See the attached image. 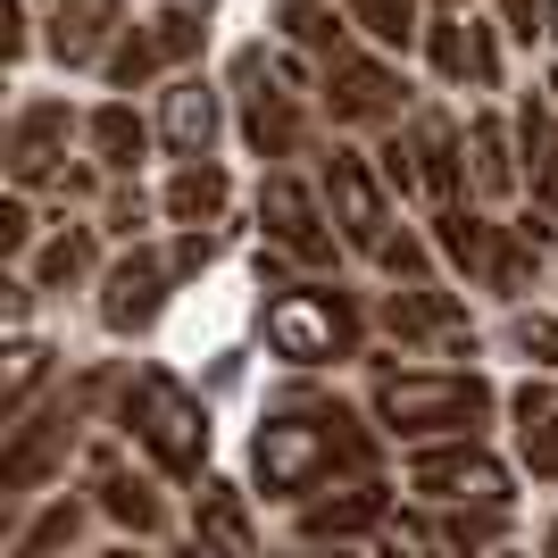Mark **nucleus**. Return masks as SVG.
Returning <instances> with one entry per match:
<instances>
[{
  "label": "nucleus",
  "mask_w": 558,
  "mask_h": 558,
  "mask_svg": "<svg viewBox=\"0 0 558 558\" xmlns=\"http://www.w3.org/2000/svg\"><path fill=\"white\" fill-rule=\"evenodd\" d=\"M384 442H375V425L333 392H283L251 434V484L267 500H317L333 484H367Z\"/></svg>",
  "instance_id": "f257e3e1"
},
{
  "label": "nucleus",
  "mask_w": 558,
  "mask_h": 558,
  "mask_svg": "<svg viewBox=\"0 0 558 558\" xmlns=\"http://www.w3.org/2000/svg\"><path fill=\"white\" fill-rule=\"evenodd\" d=\"M375 384H367V417L392 434V442L425 450V442H459V434H475L484 442L492 409H500V392H492L484 367H400V359H367Z\"/></svg>",
  "instance_id": "f03ea898"
},
{
  "label": "nucleus",
  "mask_w": 558,
  "mask_h": 558,
  "mask_svg": "<svg viewBox=\"0 0 558 558\" xmlns=\"http://www.w3.org/2000/svg\"><path fill=\"white\" fill-rule=\"evenodd\" d=\"M117 434L159 466L167 484H201L209 475V409L192 384H175L167 367H134L117 392Z\"/></svg>",
  "instance_id": "7ed1b4c3"
},
{
  "label": "nucleus",
  "mask_w": 558,
  "mask_h": 558,
  "mask_svg": "<svg viewBox=\"0 0 558 558\" xmlns=\"http://www.w3.org/2000/svg\"><path fill=\"white\" fill-rule=\"evenodd\" d=\"M258 333L283 367H342V359H367V308L350 301L342 283H283L276 301L258 308Z\"/></svg>",
  "instance_id": "20e7f679"
},
{
  "label": "nucleus",
  "mask_w": 558,
  "mask_h": 558,
  "mask_svg": "<svg viewBox=\"0 0 558 558\" xmlns=\"http://www.w3.org/2000/svg\"><path fill=\"white\" fill-rule=\"evenodd\" d=\"M317 100H326V117L342 134H392V125H409V75L375 43L333 50L326 68H317Z\"/></svg>",
  "instance_id": "39448f33"
},
{
  "label": "nucleus",
  "mask_w": 558,
  "mask_h": 558,
  "mask_svg": "<svg viewBox=\"0 0 558 558\" xmlns=\"http://www.w3.org/2000/svg\"><path fill=\"white\" fill-rule=\"evenodd\" d=\"M258 226H267V251H283L292 267H308V276H326L333 258L350 251L342 226H333L326 192L301 184L292 167H267V184H258Z\"/></svg>",
  "instance_id": "423d86ee"
},
{
  "label": "nucleus",
  "mask_w": 558,
  "mask_h": 558,
  "mask_svg": "<svg viewBox=\"0 0 558 558\" xmlns=\"http://www.w3.org/2000/svg\"><path fill=\"white\" fill-rule=\"evenodd\" d=\"M242 142H251L267 167H283V159H301L308 142H317V117H308V93L301 84H283L276 75V59L267 50H242Z\"/></svg>",
  "instance_id": "0eeeda50"
},
{
  "label": "nucleus",
  "mask_w": 558,
  "mask_h": 558,
  "mask_svg": "<svg viewBox=\"0 0 558 558\" xmlns=\"http://www.w3.org/2000/svg\"><path fill=\"white\" fill-rule=\"evenodd\" d=\"M317 192H326L333 226H342V242H350L359 258H375L384 242H392V184L375 175V150L333 142L326 159H317Z\"/></svg>",
  "instance_id": "6e6552de"
},
{
  "label": "nucleus",
  "mask_w": 558,
  "mask_h": 558,
  "mask_svg": "<svg viewBox=\"0 0 558 558\" xmlns=\"http://www.w3.org/2000/svg\"><path fill=\"white\" fill-rule=\"evenodd\" d=\"M409 484L434 500V509H517L509 492V466L492 459L475 434H459V442H425L409 450Z\"/></svg>",
  "instance_id": "1a4fd4ad"
},
{
  "label": "nucleus",
  "mask_w": 558,
  "mask_h": 558,
  "mask_svg": "<svg viewBox=\"0 0 558 558\" xmlns=\"http://www.w3.org/2000/svg\"><path fill=\"white\" fill-rule=\"evenodd\" d=\"M375 326L392 333L409 359L417 350H442V359H475V326H466V301L442 292V283H392L375 301Z\"/></svg>",
  "instance_id": "9d476101"
},
{
  "label": "nucleus",
  "mask_w": 558,
  "mask_h": 558,
  "mask_svg": "<svg viewBox=\"0 0 558 558\" xmlns=\"http://www.w3.org/2000/svg\"><path fill=\"white\" fill-rule=\"evenodd\" d=\"M84 409L75 400H59V409H25L17 425H9V450H0V492H43L50 475H68V459H75V442H84Z\"/></svg>",
  "instance_id": "9b49d317"
},
{
  "label": "nucleus",
  "mask_w": 558,
  "mask_h": 558,
  "mask_svg": "<svg viewBox=\"0 0 558 558\" xmlns=\"http://www.w3.org/2000/svg\"><path fill=\"white\" fill-rule=\"evenodd\" d=\"M75 134H84V117L68 100H50V93L17 100V117H9V192H59Z\"/></svg>",
  "instance_id": "f8f14e48"
},
{
  "label": "nucleus",
  "mask_w": 558,
  "mask_h": 558,
  "mask_svg": "<svg viewBox=\"0 0 558 558\" xmlns=\"http://www.w3.org/2000/svg\"><path fill=\"white\" fill-rule=\"evenodd\" d=\"M175 251H159V242H134V251L109 258V276H100V326L125 342V333H150L159 326L167 292H175Z\"/></svg>",
  "instance_id": "ddd939ff"
},
{
  "label": "nucleus",
  "mask_w": 558,
  "mask_h": 558,
  "mask_svg": "<svg viewBox=\"0 0 558 558\" xmlns=\"http://www.w3.org/2000/svg\"><path fill=\"white\" fill-rule=\"evenodd\" d=\"M84 475H93V509L109 517L125 542H159L167 534V500L150 475H134V466H117V442H100L93 459H84Z\"/></svg>",
  "instance_id": "4468645a"
},
{
  "label": "nucleus",
  "mask_w": 558,
  "mask_h": 558,
  "mask_svg": "<svg viewBox=\"0 0 558 558\" xmlns=\"http://www.w3.org/2000/svg\"><path fill=\"white\" fill-rule=\"evenodd\" d=\"M384 517H392V492L375 484H333V492H317V500H301V542L308 550H333V542H367V534H384Z\"/></svg>",
  "instance_id": "2eb2a0df"
},
{
  "label": "nucleus",
  "mask_w": 558,
  "mask_h": 558,
  "mask_svg": "<svg viewBox=\"0 0 558 558\" xmlns=\"http://www.w3.org/2000/svg\"><path fill=\"white\" fill-rule=\"evenodd\" d=\"M217 134H226V100H217L209 75H167L159 93V142L175 159H209Z\"/></svg>",
  "instance_id": "dca6fc26"
},
{
  "label": "nucleus",
  "mask_w": 558,
  "mask_h": 558,
  "mask_svg": "<svg viewBox=\"0 0 558 558\" xmlns=\"http://www.w3.org/2000/svg\"><path fill=\"white\" fill-rule=\"evenodd\" d=\"M192 550L201 558H258V525H251V492L226 475H201L192 492Z\"/></svg>",
  "instance_id": "f3484780"
},
{
  "label": "nucleus",
  "mask_w": 558,
  "mask_h": 558,
  "mask_svg": "<svg viewBox=\"0 0 558 558\" xmlns=\"http://www.w3.org/2000/svg\"><path fill=\"white\" fill-rule=\"evenodd\" d=\"M125 25H134V17H125V0H59V9H50L43 50L59 59V68H100Z\"/></svg>",
  "instance_id": "a211bd4d"
},
{
  "label": "nucleus",
  "mask_w": 558,
  "mask_h": 558,
  "mask_svg": "<svg viewBox=\"0 0 558 558\" xmlns=\"http://www.w3.org/2000/svg\"><path fill=\"white\" fill-rule=\"evenodd\" d=\"M550 251H558V217H542V209L509 217V226L492 233V267H484L492 301H525V292H534V276H542V258H550Z\"/></svg>",
  "instance_id": "6ab92c4d"
},
{
  "label": "nucleus",
  "mask_w": 558,
  "mask_h": 558,
  "mask_svg": "<svg viewBox=\"0 0 558 558\" xmlns=\"http://www.w3.org/2000/svg\"><path fill=\"white\" fill-rule=\"evenodd\" d=\"M409 142H417V167H425V192H434V209L466 201L475 184V167H466V134L450 109H409Z\"/></svg>",
  "instance_id": "aec40b11"
},
{
  "label": "nucleus",
  "mask_w": 558,
  "mask_h": 558,
  "mask_svg": "<svg viewBox=\"0 0 558 558\" xmlns=\"http://www.w3.org/2000/svg\"><path fill=\"white\" fill-rule=\"evenodd\" d=\"M517 159H525V192H534V209L558 217V100L550 93L517 100Z\"/></svg>",
  "instance_id": "412c9836"
},
{
  "label": "nucleus",
  "mask_w": 558,
  "mask_h": 558,
  "mask_svg": "<svg viewBox=\"0 0 558 558\" xmlns=\"http://www.w3.org/2000/svg\"><path fill=\"white\" fill-rule=\"evenodd\" d=\"M150 134H159V125H142L134 100H100V109H84V159L109 167V175H134L142 150H150Z\"/></svg>",
  "instance_id": "4be33fe9"
},
{
  "label": "nucleus",
  "mask_w": 558,
  "mask_h": 558,
  "mask_svg": "<svg viewBox=\"0 0 558 558\" xmlns=\"http://www.w3.org/2000/svg\"><path fill=\"white\" fill-rule=\"evenodd\" d=\"M226 201H233V175L217 159H175V175H167V192H159V209H167V226H217L226 217Z\"/></svg>",
  "instance_id": "5701e85b"
},
{
  "label": "nucleus",
  "mask_w": 558,
  "mask_h": 558,
  "mask_svg": "<svg viewBox=\"0 0 558 558\" xmlns=\"http://www.w3.org/2000/svg\"><path fill=\"white\" fill-rule=\"evenodd\" d=\"M509 417H517V459L558 484V392L542 384V375H525V384L509 392Z\"/></svg>",
  "instance_id": "b1692460"
},
{
  "label": "nucleus",
  "mask_w": 558,
  "mask_h": 558,
  "mask_svg": "<svg viewBox=\"0 0 558 558\" xmlns=\"http://www.w3.org/2000/svg\"><path fill=\"white\" fill-rule=\"evenodd\" d=\"M466 159H475V192L484 201H509V192H525V159H517V125H500V117H475L466 125Z\"/></svg>",
  "instance_id": "393cba45"
},
{
  "label": "nucleus",
  "mask_w": 558,
  "mask_h": 558,
  "mask_svg": "<svg viewBox=\"0 0 558 558\" xmlns=\"http://www.w3.org/2000/svg\"><path fill=\"white\" fill-rule=\"evenodd\" d=\"M93 267H100V226H50V242L34 251V283L43 292H75V283H93Z\"/></svg>",
  "instance_id": "a878e982"
},
{
  "label": "nucleus",
  "mask_w": 558,
  "mask_h": 558,
  "mask_svg": "<svg viewBox=\"0 0 558 558\" xmlns=\"http://www.w3.org/2000/svg\"><path fill=\"white\" fill-rule=\"evenodd\" d=\"M276 25H283V50H308L317 68L333 50H350V9H333V0H283Z\"/></svg>",
  "instance_id": "bb28decb"
},
{
  "label": "nucleus",
  "mask_w": 558,
  "mask_h": 558,
  "mask_svg": "<svg viewBox=\"0 0 558 558\" xmlns=\"http://www.w3.org/2000/svg\"><path fill=\"white\" fill-rule=\"evenodd\" d=\"M342 9H350V25H359L384 59H409V50L425 43V17H434V9H417V0H342Z\"/></svg>",
  "instance_id": "cd10ccee"
},
{
  "label": "nucleus",
  "mask_w": 558,
  "mask_h": 558,
  "mask_svg": "<svg viewBox=\"0 0 558 558\" xmlns=\"http://www.w3.org/2000/svg\"><path fill=\"white\" fill-rule=\"evenodd\" d=\"M492 233H500V226H492L484 209H466V201L434 209V251H442L459 276H475V283H484V267H492Z\"/></svg>",
  "instance_id": "c85d7f7f"
},
{
  "label": "nucleus",
  "mask_w": 558,
  "mask_h": 558,
  "mask_svg": "<svg viewBox=\"0 0 558 558\" xmlns=\"http://www.w3.org/2000/svg\"><path fill=\"white\" fill-rule=\"evenodd\" d=\"M84 500H68V492H59V500H43V509L25 517L17 525V542H9V558H59V550H75V542H84Z\"/></svg>",
  "instance_id": "c756f323"
},
{
  "label": "nucleus",
  "mask_w": 558,
  "mask_h": 558,
  "mask_svg": "<svg viewBox=\"0 0 558 558\" xmlns=\"http://www.w3.org/2000/svg\"><path fill=\"white\" fill-rule=\"evenodd\" d=\"M142 25H150L159 59L184 75V59H201V34H209V0H167L159 17H142Z\"/></svg>",
  "instance_id": "7c9ffc66"
},
{
  "label": "nucleus",
  "mask_w": 558,
  "mask_h": 558,
  "mask_svg": "<svg viewBox=\"0 0 558 558\" xmlns=\"http://www.w3.org/2000/svg\"><path fill=\"white\" fill-rule=\"evenodd\" d=\"M434 525H442L450 558H492V550H509V509H434Z\"/></svg>",
  "instance_id": "2f4dec72"
},
{
  "label": "nucleus",
  "mask_w": 558,
  "mask_h": 558,
  "mask_svg": "<svg viewBox=\"0 0 558 558\" xmlns=\"http://www.w3.org/2000/svg\"><path fill=\"white\" fill-rule=\"evenodd\" d=\"M50 384V342H34V333H17L9 342V384H0V417L17 425L25 409H34V392Z\"/></svg>",
  "instance_id": "473e14b6"
},
{
  "label": "nucleus",
  "mask_w": 558,
  "mask_h": 558,
  "mask_svg": "<svg viewBox=\"0 0 558 558\" xmlns=\"http://www.w3.org/2000/svg\"><path fill=\"white\" fill-rule=\"evenodd\" d=\"M159 68H167V59H159V43H150V25H125L117 50L100 59V84H109V93H142Z\"/></svg>",
  "instance_id": "72a5a7b5"
},
{
  "label": "nucleus",
  "mask_w": 558,
  "mask_h": 558,
  "mask_svg": "<svg viewBox=\"0 0 558 558\" xmlns=\"http://www.w3.org/2000/svg\"><path fill=\"white\" fill-rule=\"evenodd\" d=\"M375 558H450V542H442V525L425 509H392L384 534H375Z\"/></svg>",
  "instance_id": "f704fd0d"
},
{
  "label": "nucleus",
  "mask_w": 558,
  "mask_h": 558,
  "mask_svg": "<svg viewBox=\"0 0 558 558\" xmlns=\"http://www.w3.org/2000/svg\"><path fill=\"white\" fill-rule=\"evenodd\" d=\"M425 59H434L442 84H466V17L459 9H434V17H425Z\"/></svg>",
  "instance_id": "c9c22d12"
},
{
  "label": "nucleus",
  "mask_w": 558,
  "mask_h": 558,
  "mask_svg": "<svg viewBox=\"0 0 558 558\" xmlns=\"http://www.w3.org/2000/svg\"><path fill=\"white\" fill-rule=\"evenodd\" d=\"M142 226H150V201H142V192L125 184V175H109V201H100V233H117V242L134 251V242H142Z\"/></svg>",
  "instance_id": "e433bc0d"
},
{
  "label": "nucleus",
  "mask_w": 558,
  "mask_h": 558,
  "mask_svg": "<svg viewBox=\"0 0 558 558\" xmlns=\"http://www.w3.org/2000/svg\"><path fill=\"white\" fill-rule=\"evenodd\" d=\"M375 175L392 192H425V167H417V142H409V125H392V134L375 142Z\"/></svg>",
  "instance_id": "4c0bfd02"
},
{
  "label": "nucleus",
  "mask_w": 558,
  "mask_h": 558,
  "mask_svg": "<svg viewBox=\"0 0 558 558\" xmlns=\"http://www.w3.org/2000/svg\"><path fill=\"white\" fill-rule=\"evenodd\" d=\"M509 342L534 359V367H550L558 375V317L550 308H517V326H509Z\"/></svg>",
  "instance_id": "58836bf2"
},
{
  "label": "nucleus",
  "mask_w": 558,
  "mask_h": 558,
  "mask_svg": "<svg viewBox=\"0 0 558 558\" xmlns=\"http://www.w3.org/2000/svg\"><path fill=\"white\" fill-rule=\"evenodd\" d=\"M466 84L500 93V34H492V17H466Z\"/></svg>",
  "instance_id": "ea45409f"
},
{
  "label": "nucleus",
  "mask_w": 558,
  "mask_h": 558,
  "mask_svg": "<svg viewBox=\"0 0 558 558\" xmlns=\"http://www.w3.org/2000/svg\"><path fill=\"white\" fill-rule=\"evenodd\" d=\"M34 192H9L0 201V258H34Z\"/></svg>",
  "instance_id": "a19ab883"
},
{
  "label": "nucleus",
  "mask_w": 558,
  "mask_h": 558,
  "mask_svg": "<svg viewBox=\"0 0 558 558\" xmlns=\"http://www.w3.org/2000/svg\"><path fill=\"white\" fill-rule=\"evenodd\" d=\"M375 267H384V276H392V283H425V267H434V251H425L417 233H392V242L375 251Z\"/></svg>",
  "instance_id": "79ce46f5"
},
{
  "label": "nucleus",
  "mask_w": 558,
  "mask_h": 558,
  "mask_svg": "<svg viewBox=\"0 0 558 558\" xmlns=\"http://www.w3.org/2000/svg\"><path fill=\"white\" fill-rule=\"evenodd\" d=\"M217 258V233L209 226H192V233H175V276H201V267H209Z\"/></svg>",
  "instance_id": "37998d69"
},
{
  "label": "nucleus",
  "mask_w": 558,
  "mask_h": 558,
  "mask_svg": "<svg viewBox=\"0 0 558 558\" xmlns=\"http://www.w3.org/2000/svg\"><path fill=\"white\" fill-rule=\"evenodd\" d=\"M500 34L534 43V34H542V0H500Z\"/></svg>",
  "instance_id": "c03bdc74"
},
{
  "label": "nucleus",
  "mask_w": 558,
  "mask_h": 558,
  "mask_svg": "<svg viewBox=\"0 0 558 558\" xmlns=\"http://www.w3.org/2000/svg\"><path fill=\"white\" fill-rule=\"evenodd\" d=\"M0 50H9V59H25V50H34V25H25V0H9V34H0Z\"/></svg>",
  "instance_id": "a18cd8bd"
},
{
  "label": "nucleus",
  "mask_w": 558,
  "mask_h": 558,
  "mask_svg": "<svg viewBox=\"0 0 558 558\" xmlns=\"http://www.w3.org/2000/svg\"><path fill=\"white\" fill-rule=\"evenodd\" d=\"M100 558H142V542H117V550H100Z\"/></svg>",
  "instance_id": "49530a36"
},
{
  "label": "nucleus",
  "mask_w": 558,
  "mask_h": 558,
  "mask_svg": "<svg viewBox=\"0 0 558 558\" xmlns=\"http://www.w3.org/2000/svg\"><path fill=\"white\" fill-rule=\"evenodd\" d=\"M542 558H558V517H550V534H542Z\"/></svg>",
  "instance_id": "de8ad7c7"
},
{
  "label": "nucleus",
  "mask_w": 558,
  "mask_h": 558,
  "mask_svg": "<svg viewBox=\"0 0 558 558\" xmlns=\"http://www.w3.org/2000/svg\"><path fill=\"white\" fill-rule=\"evenodd\" d=\"M425 9H459V0H425Z\"/></svg>",
  "instance_id": "09e8293b"
},
{
  "label": "nucleus",
  "mask_w": 558,
  "mask_h": 558,
  "mask_svg": "<svg viewBox=\"0 0 558 558\" xmlns=\"http://www.w3.org/2000/svg\"><path fill=\"white\" fill-rule=\"evenodd\" d=\"M550 100H558V68H550Z\"/></svg>",
  "instance_id": "8fccbe9b"
},
{
  "label": "nucleus",
  "mask_w": 558,
  "mask_h": 558,
  "mask_svg": "<svg viewBox=\"0 0 558 558\" xmlns=\"http://www.w3.org/2000/svg\"><path fill=\"white\" fill-rule=\"evenodd\" d=\"M492 558H517V550H492Z\"/></svg>",
  "instance_id": "3c124183"
},
{
  "label": "nucleus",
  "mask_w": 558,
  "mask_h": 558,
  "mask_svg": "<svg viewBox=\"0 0 558 558\" xmlns=\"http://www.w3.org/2000/svg\"><path fill=\"white\" fill-rule=\"evenodd\" d=\"M184 558H201V550H184Z\"/></svg>",
  "instance_id": "603ef678"
},
{
  "label": "nucleus",
  "mask_w": 558,
  "mask_h": 558,
  "mask_svg": "<svg viewBox=\"0 0 558 558\" xmlns=\"http://www.w3.org/2000/svg\"><path fill=\"white\" fill-rule=\"evenodd\" d=\"M50 9H59V0H50Z\"/></svg>",
  "instance_id": "864d4df0"
}]
</instances>
